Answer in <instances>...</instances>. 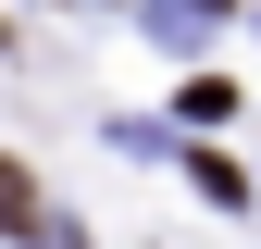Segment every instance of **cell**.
<instances>
[{"label":"cell","instance_id":"obj_2","mask_svg":"<svg viewBox=\"0 0 261 249\" xmlns=\"http://www.w3.org/2000/svg\"><path fill=\"white\" fill-rule=\"evenodd\" d=\"M174 112H187V124H237V87H224V75H187Z\"/></svg>","mask_w":261,"mask_h":249},{"label":"cell","instance_id":"obj_1","mask_svg":"<svg viewBox=\"0 0 261 249\" xmlns=\"http://www.w3.org/2000/svg\"><path fill=\"white\" fill-rule=\"evenodd\" d=\"M0 237L50 249V200H38V175H25V162H0Z\"/></svg>","mask_w":261,"mask_h":249}]
</instances>
